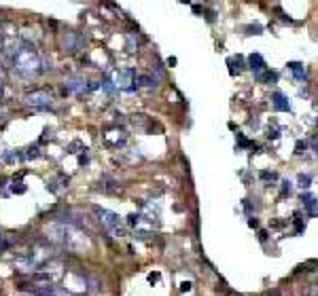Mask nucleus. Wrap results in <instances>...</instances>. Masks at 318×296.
<instances>
[{
    "label": "nucleus",
    "instance_id": "20e7f679",
    "mask_svg": "<svg viewBox=\"0 0 318 296\" xmlns=\"http://www.w3.org/2000/svg\"><path fill=\"white\" fill-rule=\"evenodd\" d=\"M51 100H53V93L49 91V89H34V91H30L28 95H26V104H28L30 108H34V110L49 108Z\"/></svg>",
    "mask_w": 318,
    "mask_h": 296
},
{
    "label": "nucleus",
    "instance_id": "f3484780",
    "mask_svg": "<svg viewBox=\"0 0 318 296\" xmlns=\"http://www.w3.org/2000/svg\"><path fill=\"white\" fill-rule=\"evenodd\" d=\"M297 180H299V186H302V188H310V184H312V178L306 176V174H302Z\"/></svg>",
    "mask_w": 318,
    "mask_h": 296
},
{
    "label": "nucleus",
    "instance_id": "f03ea898",
    "mask_svg": "<svg viewBox=\"0 0 318 296\" xmlns=\"http://www.w3.org/2000/svg\"><path fill=\"white\" fill-rule=\"evenodd\" d=\"M94 212H96V216H98V220H100L102 227H104L106 231H108V233H112L114 237L126 235V233H123V229H121V218H119L114 212L104 210V208H98V205L94 208Z\"/></svg>",
    "mask_w": 318,
    "mask_h": 296
},
{
    "label": "nucleus",
    "instance_id": "1a4fd4ad",
    "mask_svg": "<svg viewBox=\"0 0 318 296\" xmlns=\"http://www.w3.org/2000/svg\"><path fill=\"white\" fill-rule=\"evenodd\" d=\"M272 104H274V108H276L278 112H288L290 110V104H288V100L284 95H282L280 91H276L272 95Z\"/></svg>",
    "mask_w": 318,
    "mask_h": 296
},
{
    "label": "nucleus",
    "instance_id": "6ab92c4d",
    "mask_svg": "<svg viewBox=\"0 0 318 296\" xmlns=\"http://www.w3.org/2000/svg\"><path fill=\"white\" fill-rule=\"evenodd\" d=\"M8 246H11V241H8V239L2 235V233H0V252H2V250H6Z\"/></svg>",
    "mask_w": 318,
    "mask_h": 296
},
{
    "label": "nucleus",
    "instance_id": "b1692460",
    "mask_svg": "<svg viewBox=\"0 0 318 296\" xmlns=\"http://www.w3.org/2000/svg\"><path fill=\"white\" fill-rule=\"evenodd\" d=\"M290 193V182H282V197Z\"/></svg>",
    "mask_w": 318,
    "mask_h": 296
},
{
    "label": "nucleus",
    "instance_id": "dca6fc26",
    "mask_svg": "<svg viewBox=\"0 0 318 296\" xmlns=\"http://www.w3.org/2000/svg\"><path fill=\"white\" fill-rule=\"evenodd\" d=\"M261 80H265L268 85H274V83L278 80V74H276V72H270V70H268V72L263 74V78H261Z\"/></svg>",
    "mask_w": 318,
    "mask_h": 296
},
{
    "label": "nucleus",
    "instance_id": "393cba45",
    "mask_svg": "<svg viewBox=\"0 0 318 296\" xmlns=\"http://www.w3.org/2000/svg\"><path fill=\"white\" fill-rule=\"evenodd\" d=\"M248 227L257 229V227H259V220H257V218H250V220H248Z\"/></svg>",
    "mask_w": 318,
    "mask_h": 296
},
{
    "label": "nucleus",
    "instance_id": "39448f33",
    "mask_svg": "<svg viewBox=\"0 0 318 296\" xmlns=\"http://www.w3.org/2000/svg\"><path fill=\"white\" fill-rule=\"evenodd\" d=\"M102 142L108 148H121L128 142V133L123 129H119V127L106 129V131H102Z\"/></svg>",
    "mask_w": 318,
    "mask_h": 296
},
{
    "label": "nucleus",
    "instance_id": "0eeeda50",
    "mask_svg": "<svg viewBox=\"0 0 318 296\" xmlns=\"http://www.w3.org/2000/svg\"><path fill=\"white\" fill-rule=\"evenodd\" d=\"M66 91L68 93H81V91H87V83L83 78H78V76H70L66 80Z\"/></svg>",
    "mask_w": 318,
    "mask_h": 296
},
{
    "label": "nucleus",
    "instance_id": "9d476101",
    "mask_svg": "<svg viewBox=\"0 0 318 296\" xmlns=\"http://www.w3.org/2000/svg\"><path fill=\"white\" fill-rule=\"evenodd\" d=\"M288 70L295 74V78L297 80H306V68H304V64H299V61H288Z\"/></svg>",
    "mask_w": 318,
    "mask_h": 296
},
{
    "label": "nucleus",
    "instance_id": "a211bd4d",
    "mask_svg": "<svg viewBox=\"0 0 318 296\" xmlns=\"http://www.w3.org/2000/svg\"><path fill=\"white\" fill-rule=\"evenodd\" d=\"M134 49H138V38L134 34H128V51H134Z\"/></svg>",
    "mask_w": 318,
    "mask_h": 296
},
{
    "label": "nucleus",
    "instance_id": "cd10ccee",
    "mask_svg": "<svg viewBox=\"0 0 318 296\" xmlns=\"http://www.w3.org/2000/svg\"><path fill=\"white\" fill-rule=\"evenodd\" d=\"M270 296H280V292H278V290H274V292H270Z\"/></svg>",
    "mask_w": 318,
    "mask_h": 296
},
{
    "label": "nucleus",
    "instance_id": "4468645a",
    "mask_svg": "<svg viewBox=\"0 0 318 296\" xmlns=\"http://www.w3.org/2000/svg\"><path fill=\"white\" fill-rule=\"evenodd\" d=\"M140 222H142V214H130V216H128V224H130V227H138Z\"/></svg>",
    "mask_w": 318,
    "mask_h": 296
},
{
    "label": "nucleus",
    "instance_id": "ddd939ff",
    "mask_svg": "<svg viewBox=\"0 0 318 296\" xmlns=\"http://www.w3.org/2000/svg\"><path fill=\"white\" fill-rule=\"evenodd\" d=\"M38 157H40L38 146H30V148H26V152H24V159H38Z\"/></svg>",
    "mask_w": 318,
    "mask_h": 296
},
{
    "label": "nucleus",
    "instance_id": "f8f14e48",
    "mask_svg": "<svg viewBox=\"0 0 318 296\" xmlns=\"http://www.w3.org/2000/svg\"><path fill=\"white\" fill-rule=\"evenodd\" d=\"M24 159V152H17V150H2V161L4 163H17V161Z\"/></svg>",
    "mask_w": 318,
    "mask_h": 296
},
{
    "label": "nucleus",
    "instance_id": "2eb2a0df",
    "mask_svg": "<svg viewBox=\"0 0 318 296\" xmlns=\"http://www.w3.org/2000/svg\"><path fill=\"white\" fill-rule=\"evenodd\" d=\"M259 178H261V180H265V182H274V180H278V174L276 172H261Z\"/></svg>",
    "mask_w": 318,
    "mask_h": 296
},
{
    "label": "nucleus",
    "instance_id": "6e6552de",
    "mask_svg": "<svg viewBox=\"0 0 318 296\" xmlns=\"http://www.w3.org/2000/svg\"><path fill=\"white\" fill-rule=\"evenodd\" d=\"M302 203L306 208V216H316L318 210H316V197L310 195V193H304L302 195Z\"/></svg>",
    "mask_w": 318,
    "mask_h": 296
},
{
    "label": "nucleus",
    "instance_id": "9b49d317",
    "mask_svg": "<svg viewBox=\"0 0 318 296\" xmlns=\"http://www.w3.org/2000/svg\"><path fill=\"white\" fill-rule=\"evenodd\" d=\"M119 184L112 180V178H102L100 180V191H104V193H117L119 191Z\"/></svg>",
    "mask_w": 318,
    "mask_h": 296
},
{
    "label": "nucleus",
    "instance_id": "4be33fe9",
    "mask_svg": "<svg viewBox=\"0 0 318 296\" xmlns=\"http://www.w3.org/2000/svg\"><path fill=\"white\" fill-rule=\"evenodd\" d=\"M261 32H263L261 25H248V34H261Z\"/></svg>",
    "mask_w": 318,
    "mask_h": 296
},
{
    "label": "nucleus",
    "instance_id": "aec40b11",
    "mask_svg": "<svg viewBox=\"0 0 318 296\" xmlns=\"http://www.w3.org/2000/svg\"><path fill=\"white\" fill-rule=\"evenodd\" d=\"M295 231L297 233H304V222H302V218H299V214L295 216Z\"/></svg>",
    "mask_w": 318,
    "mask_h": 296
},
{
    "label": "nucleus",
    "instance_id": "a878e982",
    "mask_svg": "<svg viewBox=\"0 0 318 296\" xmlns=\"http://www.w3.org/2000/svg\"><path fill=\"white\" fill-rule=\"evenodd\" d=\"M259 239H261V241H268V233L261 231V233H259Z\"/></svg>",
    "mask_w": 318,
    "mask_h": 296
},
{
    "label": "nucleus",
    "instance_id": "5701e85b",
    "mask_svg": "<svg viewBox=\"0 0 318 296\" xmlns=\"http://www.w3.org/2000/svg\"><path fill=\"white\" fill-rule=\"evenodd\" d=\"M304 146H306V142H304V140H299V142H297V146H295V148H297V150H295L297 155H304Z\"/></svg>",
    "mask_w": 318,
    "mask_h": 296
},
{
    "label": "nucleus",
    "instance_id": "423d86ee",
    "mask_svg": "<svg viewBox=\"0 0 318 296\" xmlns=\"http://www.w3.org/2000/svg\"><path fill=\"white\" fill-rule=\"evenodd\" d=\"M248 64H250L252 74L257 76L259 80L263 78V74H265V72H268V66H265V59L259 55V53H252V55L248 57Z\"/></svg>",
    "mask_w": 318,
    "mask_h": 296
},
{
    "label": "nucleus",
    "instance_id": "412c9836",
    "mask_svg": "<svg viewBox=\"0 0 318 296\" xmlns=\"http://www.w3.org/2000/svg\"><path fill=\"white\" fill-rule=\"evenodd\" d=\"M238 142H240V146H242V148H246V146H250V142H248V140H246V138L242 136V133H238Z\"/></svg>",
    "mask_w": 318,
    "mask_h": 296
},
{
    "label": "nucleus",
    "instance_id": "f257e3e1",
    "mask_svg": "<svg viewBox=\"0 0 318 296\" xmlns=\"http://www.w3.org/2000/svg\"><path fill=\"white\" fill-rule=\"evenodd\" d=\"M13 66L15 70L20 74L24 76H34V74H38L40 72V66H42V59L38 55V51L34 49V47H22V49H17L15 51V55H13Z\"/></svg>",
    "mask_w": 318,
    "mask_h": 296
},
{
    "label": "nucleus",
    "instance_id": "7ed1b4c3",
    "mask_svg": "<svg viewBox=\"0 0 318 296\" xmlns=\"http://www.w3.org/2000/svg\"><path fill=\"white\" fill-rule=\"evenodd\" d=\"M83 36L74 30H66L60 34V47L64 53H68V55H74V53H78L83 49Z\"/></svg>",
    "mask_w": 318,
    "mask_h": 296
},
{
    "label": "nucleus",
    "instance_id": "bb28decb",
    "mask_svg": "<svg viewBox=\"0 0 318 296\" xmlns=\"http://www.w3.org/2000/svg\"><path fill=\"white\" fill-rule=\"evenodd\" d=\"M314 150H316V157H318V136L314 138Z\"/></svg>",
    "mask_w": 318,
    "mask_h": 296
}]
</instances>
